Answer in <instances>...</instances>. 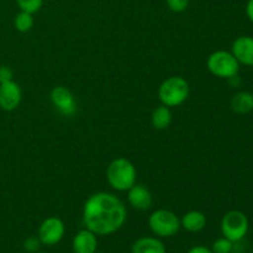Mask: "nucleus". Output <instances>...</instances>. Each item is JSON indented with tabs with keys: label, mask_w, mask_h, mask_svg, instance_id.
I'll list each match as a JSON object with an SVG mask.
<instances>
[{
	"label": "nucleus",
	"mask_w": 253,
	"mask_h": 253,
	"mask_svg": "<svg viewBox=\"0 0 253 253\" xmlns=\"http://www.w3.org/2000/svg\"><path fill=\"white\" fill-rule=\"evenodd\" d=\"M83 224L96 236H109L125 225L127 209L113 193L98 192L86 199L83 207Z\"/></svg>",
	"instance_id": "f257e3e1"
},
{
	"label": "nucleus",
	"mask_w": 253,
	"mask_h": 253,
	"mask_svg": "<svg viewBox=\"0 0 253 253\" xmlns=\"http://www.w3.org/2000/svg\"><path fill=\"white\" fill-rule=\"evenodd\" d=\"M137 170L131 161L124 157L115 158L106 168V180L116 192H127L136 184Z\"/></svg>",
	"instance_id": "f03ea898"
},
{
	"label": "nucleus",
	"mask_w": 253,
	"mask_h": 253,
	"mask_svg": "<svg viewBox=\"0 0 253 253\" xmlns=\"http://www.w3.org/2000/svg\"><path fill=\"white\" fill-rule=\"evenodd\" d=\"M190 94L189 83L180 76L168 77L158 88V99L162 105L175 108L188 100Z\"/></svg>",
	"instance_id": "7ed1b4c3"
},
{
	"label": "nucleus",
	"mask_w": 253,
	"mask_h": 253,
	"mask_svg": "<svg viewBox=\"0 0 253 253\" xmlns=\"http://www.w3.org/2000/svg\"><path fill=\"white\" fill-rule=\"evenodd\" d=\"M148 227L155 236L168 239L180 230V217L172 210L157 209L148 216Z\"/></svg>",
	"instance_id": "20e7f679"
},
{
	"label": "nucleus",
	"mask_w": 253,
	"mask_h": 253,
	"mask_svg": "<svg viewBox=\"0 0 253 253\" xmlns=\"http://www.w3.org/2000/svg\"><path fill=\"white\" fill-rule=\"evenodd\" d=\"M207 67L212 76L222 79H231L237 77L240 63L230 51L219 49L208 57Z\"/></svg>",
	"instance_id": "39448f33"
},
{
	"label": "nucleus",
	"mask_w": 253,
	"mask_h": 253,
	"mask_svg": "<svg viewBox=\"0 0 253 253\" xmlns=\"http://www.w3.org/2000/svg\"><path fill=\"white\" fill-rule=\"evenodd\" d=\"M249 229V217L240 210L227 211L222 216L221 222H220V230H221L222 236L226 237L234 244L242 241L246 237Z\"/></svg>",
	"instance_id": "423d86ee"
},
{
	"label": "nucleus",
	"mask_w": 253,
	"mask_h": 253,
	"mask_svg": "<svg viewBox=\"0 0 253 253\" xmlns=\"http://www.w3.org/2000/svg\"><path fill=\"white\" fill-rule=\"evenodd\" d=\"M66 225L59 217L49 216L41 222L37 230V237L42 246H54L63 240Z\"/></svg>",
	"instance_id": "0eeeda50"
},
{
	"label": "nucleus",
	"mask_w": 253,
	"mask_h": 253,
	"mask_svg": "<svg viewBox=\"0 0 253 253\" xmlns=\"http://www.w3.org/2000/svg\"><path fill=\"white\" fill-rule=\"evenodd\" d=\"M49 99H51V103L54 109L61 115L67 116V118H72L78 110V105H77V100L73 93L64 85L54 86L49 93Z\"/></svg>",
	"instance_id": "6e6552de"
},
{
	"label": "nucleus",
	"mask_w": 253,
	"mask_h": 253,
	"mask_svg": "<svg viewBox=\"0 0 253 253\" xmlns=\"http://www.w3.org/2000/svg\"><path fill=\"white\" fill-rule=\"evenodd\" d=\"M22 100V90L15 81L0 84V109L4 111H14Z\"/></svg>",
	"instance_id": "1a4fd4ad"
},
{
	"label": "nucleus",
	"mask_w": 253,
	"mask_h": 253,
	"mask_svg": "<svg viewBox=\"0 0 253 253\" xmlns=\"http://www.w3.org/2000/svg\"><path fill=\"white\" fill-rule=\"evenodd\" d=\"M127 202L133 209L145 211L150 209L153 204L152 193L145 185L136 183L127 190Z\"/></svg>",
	"instance_id": "9d476101"
},
{
	"label": "nucleus",
	"mask_w": 253,
	"mask_h": 253,
	"mask_svg": "<svg viewBox=\"0 0 253 253\" xmlns=\"http://www.w3.org/2000/svg\"><path fill=\"white\" fill-rule=\"evenodd\" d=\"M98 236L90 230H79L72 240L73 253H95L98 252Z\"/></svg>",
	"instance_id": "9b49d317"
},
{
	"label": "nucleus",
	"mask_w": 253,
	"mask_h": 253,
	"mask_svg": "<svg viewBox=\"0 0 253 253\" xmlns=\"http://www.w3.org/2000/svg\"><path fill=\"white\" fill-rule=\"evenodd\" d=\"M231 53L240 64L253 67V37L240 36L234 41Z\"/></svg>",
	"instance_id": "f8f14e48"
},
{
	"label": "nucleus",
	"mask_w": 253,
	"mask_h": 253,
	"mask_svg": "<svg viewBox=\"0 0 253 253\" xmlns=\"http://www.w3.org/2000/svg\"><path fill=\"white\" fill-rule=\"evenodd\" d=\"M131 253H167V247L160 237L143 236L133 242Z\"/></svg>",
	"instance_id": "ddd939ff"
},
{
	"label": "nucleus",
	"mask_w": 253,
	"mask_h": 253,
	"mask_svg": "<svg viewBox=\"0 0 253 253\" xmlns=\"http://www.w3.org/2000/svg\"><path fill=\"white\" fill-rule=\"evenodd\" d=\"M207 226V216L199 210H190L180 217V227L188 232H200Z\"/></svg>",
	"instance_id": "4468645a"
},
{
	"label": "nucleus",
	"mask_w": 253,
	"mask_h": 253,
	"mask_svg": "<svg viewBox=\"0 0 253 253\" xmlns=\"http://www.w3.org/2000/svg\"><path fill=\"white\" fill-rule=\"evenodd\" d=\"M230 106L237 114H249L253 110V94L250 91H239L230 101Z\"/></svg>",
	"instance_id": "2eb2a0df"
},
{
	"label": "nucleus",
	"mask_w": 253,
	"mask_h": 253,
	"mask_svg": "<svg viewBox=\"0 0 253 253\" xmlns=\"http://www.w3.org/2000/svg\"><path fill=\"white\" fill-rule=\"evenodd\" d=\"M172 111H170V108L168 106L162 105L161 104L160 106L155 109L152 111V115H151V124L157 130H166V128L169 127V125L172 124Z\"/></svg>",
	"instance_id": "dca6fc26"
},
{
	"label": "nucleus",
	"mask_w": 253,
	"mask_h": 253,
	"mask_svg": "<svg viewBox=\"0 0 253 253\" xmlns=\"http://www.w3.org/2000/svg\"><path fill=\"white\" fill-rule=\"evenodd\" d=\"M35 20L34 15L30 14V12L26 11H20L17 12L16 16L14 19V27L21 34H25V32H29L30 30L34 27Z\"/></svg>",
	"instance_id": "f3484780"
},
{
	"label": "nucleus",
	"mask_w": 253,
	"mask_h": 253,
	"mask_svg": "<svg viewBox=\"0 0 253 253\" xmlns=\"http://www.w3.org/2000/svg\"><path fill=\"white\" fill-rule=\"evenodd\" d=\"M16 4L20 11H26L34 15L41 10L43 0H16Z\"/></svg>",
	"instance_id": "a211bd4d"
},
{
	"label": "nucleus",
	"mask_w": 253,
	"mask_h": 253,
	"mask_svg": "<svg viewBox=\"0 0 253 253\" xmlns=\"http://www.w3.org/2000/svg\"><path fill=\"white\" fill-rule=\"evenodd\" d=\"M234 242H231L226 237L222 236L215 240L210 249H211L212 253H232V251H234Z\"/></svg>",
	"instance_id": "6ab92c4d"
},
{
	"label": "nucleus",
	"mask_w": 253,
	"mask_h": 253,
	"mask_svg": "<svg viewBox=\"0 0 253 253\" xmlns=\"http://www.w3.org/2000/svg\"><path fill=\"white\" fill-rule=\"evenodd\" d=\"M41 241H40V239L36 236H30L27 237L26 240L24 241V244H22V249H24V251L26 253H36L39 252L40 250H41Z\"/></svg>",
	"instance_id": "aec40b11"
},
{
	"label": "nucleus",
	"mask_w": 253,
	"mask_h": 253,
	"mask_svg": "<svg viewBox=\"0 0 253 253\" xmlns=\"http://www.w3.org/2000/svg\"><path fill=\"white\" fill-rule=\"evenodd\" d=\"M190 0H166L168 9L173 12H183L189 6Z\"/></svg>",
	"instance_id": "412c9836"
},
{
	"label": "nucleus",
	"mask_w": 253,
	"mask_h": 253,
	"mask_svg": "<svg viewBox=\"0 0 253 253\" xmlns=\"http://www.w3.org/2000/svg\"><path fill=\"white\" fill-rule=\"evenodd\" d=\"M14 81V72L10 67L0 66V84Z\"/></svg>",
	"instance_id": "4be33fe9"
},
{
	"label": "nucleus",
	"mask_w": 253,
	"mask_h": 253,
	"mask_svg": "<svg viewBox=\"0 0 253 253\" xmlns=\"http://www.w3.org/2000/svg\"><path fill=\"white\" fill-rule=\"evenodd\" d=\"M187 253H212V251L209 247L203 246V245H198V246L192 247Z\"/></svg>",
	"instance_id": "5701e85b"
},
{
	"label": "nucleus",
	"mask_w": 253,
	"mask_h": 253,
	"mask_svg": "<svg viewBox=\"0 0 253 253\" xmlns=\"http://www.w3.org/2000/svg\"><path fill=\"white\" fill-rule=\"evenodd\" d=\"M246 14L247 17L253 22V0H249L246 5Z\"/></svg>",
	"instance_id": "b1692460"
},
{
	"label": "nucleus",
	"mask_w": 253,
	"mask_h": 253,
	"mask_svg": "<svg viewBox=\"0 0 253 253\" xmlns=\"http://www.w3.org/2000/svg\"><path fill=\"white\" fill-rule=\"evenodd\" d=\"M36 253H47V252H43V251H39V252H36Z\"/></svg>",
	"instance_id": "393cba45"
},
{
	"label": "nucleus",
	"mask_w": 253,
	"mask_h": 253,
	"mask_svg": "<svg viewBox=\"0 0 253 253\" xmlns=\"http://www.w3.org/2000/svg\"><path fill=\"white\" fill-rule=\"evenodd\" d=\"M95 253H101V252H95Z\"/></svg>",
	"instance_id": "a878e982"
}]
</instances>
